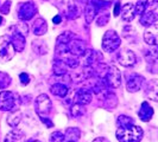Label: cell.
<instances>
[{
    "mask_svg": "<svg viewBox=\"0 0 158 142\" xmlns=\"http://www.w3.org/2000/svg\"><path fill=\"white\" fill-rule=\"evenodd\" d=\"M115 135L120 142H139L143 139L144 132L142 127L133 124L128 128H118Z\"/></svg>",
    "mask_w": 158,
    "mask_h": 142,
    "instance_id": "1",
    "label": "cell"
},
{
    "mask_svg": "<svg viewBox=\"0 0 158 142\" xmlns=\"http://www.w3.org/2000/svg\"><path fill=\"white\" fill-rule=\"evenodd\" d=\"M121 44V39L117 31L114 30H108L105 32L102 37V49L105 52L112 53L115 50H118Z\"/></svg>",
    "mask_w": 158,
    "mask_h": 142,
    "instance_id": "2",
    "label": "cell"
},
{
    "mask_svg": "<svg viewBox=\"0 0 158 142\" xmlns=\"http://www.w3.org/2000/svg\"><path fill=\"white\" fill-rule=\"evenodd\" d=\"M37 13V6L33 1H25L19 2L17 6V17L20 22H27L32 19Z\"/></svg>",
    "mask_w": 158,
    "mask_h": 142,
    "instance_id": "3",
    "label": "cell"
},
{
    "mask_svg": "<svg viewBox=\"0 0 158 142\" xmlns=\"http://www.w3.org/2000/svg\"><path fill=\"white\" fill-rule=\"evenodd\" d=\"M16 55L10 36L0 37V63H7Z\"/></svg>",
    "mask_w": 158,
    "mask_h": 142,
    "instance_id": "4",
    "label": "cell"
},
{
    "mask_svg": "<svg viewBox=\"0 0 158 142\" xmlns=\"http://www.w3.org/2000/svg\"><path fill=\"white\" fill-rule=\"evenodd\" d=\"M35 108H36V112L40 118L48 117V115L51 112V108H52V102L50 100V97L45 94H42L37 96L36 101H35Z\"/></svg>",
    "mask_w": 158,
    "mask_h": 142,
    "instance_id": "5",
    "label": "cell"
},
{
    "mask_svg": "<svg viewBox=\"0 0 158 142\" xmlns=\"http://www.w3.org/2000/svg\"><path fill=\"white\" fill-rule=\"evenodd\" d=\"M17 96L12 91L4 90L0 93V110L12 111L17 107Z\"/></svg>",
    "mask_w": 158,
    "mask_h": 142,
    "instance_id": "6",
    "label": "cell"
},
{
    "mask_svg": "<svg viewBox=\"0 0 158 142\" xmlns=\"http://www.w3.org/2000/svg\"><path fill=\"white\" fill-rule=\"evenodd\" d=\"M105 78H106L108 87L113 88V89H117L121 85V72L114 65H111L107 68Z\"/></svg>",
    "mask_w": 158,
    "mask_h": 142,
    "instance_id": "7",
    "label": "cell"
},
{
    "mask_svg": "<svg viewBox=\"0 0 158 142\" xmlns=\"http://www.w3.org/2000/svg\"><path fill=\"white\" fill-rule=\"evenodd\" d=\"M65 47H67V52H69L70 56L79 58V57H81V56L83 55V52L86 51V43H85L83 40L74 38V39H71L70 41L65 45Z\"/></svg>",
    "mask_w": 158,
    "mask_h": 142,
    "instance_id": "8",
    "label": "cell"
},
{
    "mask_svg": "<svg viewBox=\"0 0 158 142\" xmlns=\"http://www.w3.org/2000/svg\"><path fill=\"white\" fill-rule=\"evenodd\" d=\"M11 36H10V39L11 43L13 45V49L16 52H22L24 49H25V44H26V37L23 36L22 33L17 31L16 29L12 26L11 29Z\"/></svg>",
    "mask_w": 158,
    "mask_h": 142,
    "instance_id": "9",
    "label": "cell"
},
{
    "mask_svg": "<svg viewBox=\"0 0 158 142\" xmlns=\"http://www.w3.org/2000/svg\"><path fill=\"white\" fill-rule=\"evenodd\" d=\"M118 62L120 63V65H123L125 68H130V66L135 65L137 56L131 50H123L118 55Z\"/></svg>",
    "mask_w": 158,
    "mask_h": 142,
    "instance_id": "10",
    "label": "cell"
},
{
    "mask_svg": "<svg viewBox=\"0 0 158 142\" xmlns=\"http://www.w3.org/2000/svg\"><path fill=\"white\" fill-rule=\"evenodd\" d=\"M144 82V78L143 76L138 75V73H132L128 79H127V83H126V89L128 93H137L142 88V84Z\"/></svg>",
    "mask_w": 158,
    "mask_h": 142,
    "instance_id": "11",
    "label": "cell"
},
{
    "mask_svg": "<svg viewBox=\"0 0 158 142\" xmlns=\"http://www.w3.org/2000/svg\"><path fill=\"white\" fill-rule=\"evenodd\" d=\"M67 14L69 19H77L82 14V7L80 0H69L68 7H67Z\"/></svg>",
    "mask_w": 158,
    "mask_h": 142,
    "instance_id": "12",
    "label": "cell"
},
{
    "mask_svg": "<svg viewBox=\"0 0 158 142\" xmlns=\"http://www.w3.org/2000/svg\"><path fill=\"white\" fill-rule=\"evenodd\" d=\"M98 57H100V55L96 51L86 49V51L83 52V55L80 57L81 59H79V62L80 64H82L83 68H90L92 64L94 63V62H96V58Z\"/></svg>",
    "mask_w": 158,
    "mask_h": 142,
    "instance_id": "13",
    "label": "cell"
},
{
    "mask_svg": "<svg viewBox=\"0 0 158 142\" xmlns=\"http://www.w3.org/2000/svg\"><path fill=\"white\" fill-rule=\"evenodd\" d=\"M92 75H93V70L90 68H83L82 70L73 71L70 75V78L71 82H74V83H81L83 81H87Z\"/></svg>",
    "mask_w": 158,
    "mask_h": 142,
    "instance_id": "14",
    "label": "cell"
},
{
    "mask_svg": "<svg viewBox=\"0 0 158 142\" xmlns=\"http://www.w3.org/2000/svg\"><path fill=\"white\" fill-rule=\"evenodd\" d=\"M75 100L77 101L79 104H82V105H86V104H89L93 100V94L90 90H88L86 88L83 89H80L77 93H75Z\"/></svg>",
    "mask_w": 158,
    "mask_h": 142,
    "instance_id": "15",
    "label": "cell"
},
{
    "mask_svg": "<svg viewBox=\"0 0 158 142\" xmlns=\"http://www.w3.org/2000/svg\"><path fill=\"white\" fill-rule=\"evenodd\" d=\"M138 116H139V118L142 120L143 122H149L152 118V116H153V109L146 101L142 103L139 111H138Z\"/></svg>",
    "mask_w": 158,
    "mask_h": 142,
    "instance_id": "16",
    "label": "cell"
},
{
    "mask_svg": "<svg viewBox=\"0 0 158 142\" xmlns=\"http://www.w3.org/2000/svg\"><path fill=\"white\" fill-rule=\"evenodd\" d=\"M139 22L145 27L152 26L157 22V12L156 11H145L139 18Z\"/></svg>",
    "mask_w": 158,
    "mask_h": 142,
    "instance_id": "17",
    "label": "cell"
},
{
    "mask_svg": "<svg viewBox=\"0 0 158 142\" xmlns=\"http://www.w3.org/2000/svg\"><path fill=\"white\" fill-rule=\"evenodd\" d=\"M32 32L35 36H43L48 32V24L47 20L43 18H37L32 25Z\"/></svg>",
    "mask_w": 158,
    "mask_h": 142,
    "instance_id": "18",
    "label": "cell"
},
{
    "mask_svg": "<svg viewBox=\"0 0 158 142\" xmlns=\"http://www.w3.org/2000/svg\"><path fill=\"white\" fill-rule=\"evenodd\" d=\"M32 51L37 56H44L49 52V46H48L47 41L42 39H35L31 44Z\"/></svg>",
    "mask_w": 158,
    "mask_h": 142,
    "instance_id": "19",
    "label": "cell"
},
{
    "mask_svg": "<svg viewBox=\"0 0 158 142\" xmlns=\"http://www.w3.org/2000/svg\"><path fill=\"white\" fill-rule=\"evenodd\" d=\"M121 12L119 14H121V19L126 23H130L135 19V11H133V4L128 2L121 6Z\"/></svg>",
    "mask_w": 158,
    "mask_h": 142,
    "instance_id": "20",
    "label": "cell"
},
{
    "mask_svg": "<svg viewBox=\"0 0 158 142\" xmlns=\"http://www.w3.org/2000/svg\"><path fill=\"white\" fill-rule=\"evenodd\" d=\"M81 137V130L76 127H71L68 128L65 130V134H64V139L65 141L68 142H76Z\"/></svg>",
    "mask_w": 158,
    "mask_h": 142,
    "instance_id": "21",
    "label": "cell"
},
{
    "mask_svg": "<svg viewBox=\"0 0 158 142\" xmlns=\"http://www.w3.org/2000/svg\"><path fill=\"white\" fill-rule=\"evenodd\" d=\"M96 13H98V11L95 8L93 1H88L86 7H85V19H86V23L92 24V22L94 20Z\"/></svg>",
    "mask_w": 158,
    "mask_h": 142,
    "instance_id": "22",
    "label": "cell"
},
{
    "mask_svg": "<svg viewBox=\"0 0 158 142\" xmlns=\"http://www.w3.org/2000/svg\"><path fill=\"white\" fill-rule=\"evenodd\" d=\"M68 90H69L68 87L63 83H55L54 85L50 87L51 94L55 95V96H58V97H62V98L68 94Z\"/></svg>",
    "mask_w": 158,
    "mask_h": 142,
    "instance_id": "23",
    "label": "cell"
},
{
    "mask_svg": "<svg viewBox=\"0 0 158 142\" xmlns=\"http://www.w3.org/2000/svg\"><path fill=\"white\" fill-rule=\"evenodd\" d=\"M67 69H68V66L65 65V63L62 59H56L52 64V71L57 76H64L67 73Z\"/></svg>",
    "mask_w": 158,
    "mask_h": 142,
    "instance_id": "24",
    "label": "cell"
},
{
    "mask_svg": "<svg viewBox=\"0 0 158 142\" xmlns=\"http://www.w3.org/2000/svg\"><path fill=\"white\" fill-rule=\"evenodd\" d=\"M24 137L25 136L20 130H12L5 136L4 142H23Z\"/></svg>",
    "mask_w": 158,
    "mask_h": 142,
    "instance_id": "25",
    "label": "cell"
},
{
    "mask_svg": "<svg viewBox=\"0 0 158 142\" xmlns=\"http://www.w3.org/2000/svg\"><path fill=\"white\" fill-rule=\"evenodd\" d=\"M22 121V112L20 110H16V111H12L7 117V124L12 128H16Z\"/></svg>",
    "mask_w": 158,
    "mask_h": 142,
    "instance_id": "26",
    "label": "cell"
},
{
    "mask_svg": "<svg viewBox=\"0 0 158 142\" xmlns=\"http://www.w3.org/2000/svg\"><path fill=\"white\" fill-rule=\"evenodd\" d=\"M118 105V97L113 93H108L105 97V108L108 110H113Z\"/></svg>",
    "mask_w": 158,
    "mask_h": 142,
    "instance_id": "27",
    "label": "cell"
},
{
    "mask_svg": "<svg viewBox=\"0 0 158 142\" xmlns=\"http://www.w3.org/2000/svg\"><path fill=\"white\" fill-rule=\"evenodd\" d=\"M74 38H75V36H74L73 32L65 31L57 37V39H56V45H67V44H68L71 39H74Z\"/></svg>",
    "mask_w": 158,
    "mask_h": 142,
    "instance_id": "28",
    "label": "cell"
},
{
    "mask_svg": "<svg viewBox=\"0 0 158 142\" xmlns=\"http://www.w3.org/2000/svg\"><path fill=\"white\" fill-rule=\"evenodd\" d=\"M70 114H71V116L75 118L82 117V116L86 114V108H85V105H82V104L75 103V104L71 105Z\"/></svg>",
    "mask_w": 158,
    "mask_h": 142,
    "instance_id": "29",
    "label": "cell"
},
{
    "mask_svg": "<svg viewBox=\"0 0 158 142\" xmlns=\"http://www.w3.org/2000/svg\"><path fill=\"white\" fill-rule=\"evenodd\" d=\"M117 124H118L119 128H128V127L133 126L135 122H133V118L130 117V116L120 115V116H118V120H117Z\"/></svg>",
    "mask_w": 158,
    "mask_h": 142,
    "instance_id": "30",
    "label": "cell"
},
{
    "mask_svg": "<svg viewBox=\"0 0 158 142\" xmlns=\"http://www.w3.org/2000/svg\"><path fill=\"white\" fill-rule=\"evenodd\" d=\"M12 82L11 76L8 75L7 72H4V71H0V89H6L10 87Z\"/></svg>",
    "mask_w": 158,
    "mask_h": 142,
    "instance_id": "31",
    "label": "cell"
},
{
    "mask_svg": "<svg viewBox=\"0 0 158 142\" xmlns=\"http://www.w3.org/2000/svg\"><path fill=\"white\" fill-rule=\"evenodd\" d=\"M146 95L150 97L151 100L157 101V83H156V79H152V82L149 84Z\"/></svg>",
    "mask_w": 158,
    "mask_h": 142,
    "instance_id": "32",
    "label": "cell"
},
{
    "mask_svg": "<svg viewBox=\"0 0 158 142\" xmlns=\"http://www.w3.org/2000/svg\"><path fill=\"white\" fill-rule=\"evenodd\" d=\"M65 65L68 66V68H71V69H76L77 66L80 65V62H79V58H76V57H73V56H69V57H64L63 59Z\"/></svg>",
    "mask_w": 158,
    "mask_h": 142,
    "instance_id": "33",
    "label": "cell"
},
{
    "mask_svg": "<svg viewBox=\"0 0 158 142\" xmlns=\"http://www.w3.org/2000/svg\"><path fill=\"white\" fill-rule=\"evenodd\" d=\"M49 142H65V139H64V134L60 130H56L54 133L50 134V137H49Z\"/></svg>",
    "mask_w": 158,
    "mask_h": 142,
    "instance_id": "34",
    "label": "cell"
},
{
    "mask_svg": "<svg viewBox=\"0 0 158 142\" xmlns=\"http://www.w3.org/2000/svg\"><path fill=\"white\" fill-rule=\"evenodd\" d=\"M144 40L148 45H152V46H156V36L150 31H145L144 32Z\"/></svg>",
    "mask_w": 158,
    "mask_h": 142,
    "instance_id": "35",
    "label": "cell"
},
{
    "mask_svg": "<svg viewBox=\"0 0 158 142\" xmlns=\"http://www.w3.org/2000/svg\"><path fill=\"white\" fill-rule=\"evenodd\" d=\"M13 27H15L19 33H22L23 36H25V37H26L27 33H29V26H27V24H25L24 22H19V23L17 24V25H15Z\"/></svg>",
    "mask_w": 158,
    "mask_h": 142,
    "instance_id": "36",
    "label": "cell"
},
{
    "mask_svg": "<svg viewBox=\"0 0 158 142\" xmlns=\"http://www.w3.org/2000/svg\"><path fill=\"white\" fill-rule=\"evenodd\" d=\"M145 58H146L148 63H150V64L156 63V61H157V52H156V49L150 50V51H146V52H145Z\"/></svg>",
    "mask_w": 158,
    "mask_h": 142,
    "instance_id": "37",
    "label": "cell"
},
{
    "mask_svg": "<svg viewBox=\"0 0 158 142\" xmlns=\"http://www.w3.org/2000/svg\"><path fill=\"white\" fill-rule=\"evenodd\" d=\"M133 11H135V16H142L143 13L145 12V2L139 0L135 5H133Z\"/></svg>",
    "mask_w": 158,
    "mask_h": 142,
    "instance_id": "38",
    "label": "cell"
},
{
    "mask_svg": "<svg viewBox=\"0 0 158 142\" xmlns=\"http://www.w3.org/2000/svg\"><path fill=\"white\" fill-rule=\"evenodd\" d=\"M110 18H111V16H110L108 13L100 14L99 18L96 19V24H98V26H105V25H107L108 22H110Z\"/></svg>",
    "mask_w": 158,
    "mask_h": 142,
    "instance_id": "39",
    "label": "cell"
},
{
    "mask_svg": "<svg viewBox=\"0 0 158 142\" xmlns=\"http://www.w3.org/2000/svg\"><path fill=\"white\" fill-rule=\"evenodd\" d=\"M158 6V0H146L145 11H156Z\"/></svg>",
    "mask_w": 158,
    "mask_h": 142,
    "instance_id": "40",
    "label": "cell"
},
{
    "mask_svg": "<svg viewBox=\"0 0 158 142\" xmlns=\"http://www.w3.org/2000/svg\"><path fill=\"white\" fill-rule=\"evenodd\" d=\"M11 1L10 0H6L1 6H0V12L2 13V14H8L10 13V10H11Z\"/></svg>",
    "mask_w": 158,
    "mask_h": 142,
    "instance_id": "41",
    "label": "cell"
},
{
    "mask_svg": "<svg viewBox=\"0 0 158 142\" xmlns=\"http://www.w3.org/2000/svg\"><path fill=\"white\" fill-rule=\"evenodd\" d=\"M63 98L65 104H71L74 102V98H75V91L74 90H68V94L65 95Z\"/></svg>",
    "mask_w": 158,
    "mask_h": 142,
    "instance_id": "42",
    "label": "cell"
},
{
    "mask_svg": "<svg viewBox=\"0 0 158 142\" xmlns=\"http://www.w3.org/2000/svg\"><path fill=\"white\" fill-rule=\"evenodd\" d=\"M19 79H20L22 85H27L30 83V75L27 72H22L19 75Z\"/></svg>",
    "mask_w": 158,
    "mask_h": 142,
    "instance_id": "43",
    "label": "cell"
},
{
    "mask_svg": "<svg viewBox=\"0 0 158 142\" xmlns=\"http://www.w3.org/2000/svg\"><path fill=\"white\" fill-rule=\"evenodd\" d=\"M40 120H42V122H43V123H45L49 128H51V127L54 126V124H52V122H51L48 117H43V118H40Z\"/></svg>",
    "mask_w": 158,
    "mask_h": 142,
    "instance_id": "44",
    "label": "cell"
},
{
    "mask_svg": "<svg viewBox=\"0 0 158 142\" xmlns=\"http://www.w3.org/2000/svg\"><path fill=\"white\" fill-rule=\"evenodd\" d=\"M120 10H121V5L120 4H117L115 5V7H114V16L117 17V16H119V12H120Z\"/></svg>",
    "mask_w": 158,
    "mask_h": 142,
    "instance_id": "45",
    "label": "cell"
},
{
    "mask_svg": "<svg viewBox=\"0 0 158 142\" xmlns=\"http://www.w3.org/2000/svg\"><path fill=\"white\" fill-rule=\"evenodd\" d=\"M93 142H111L108 139H106V137H96L93 140Z\"/></svg>",
    "mask_w": 158,
    "mask_h": 142,
    "instance_id": "46",
    "label": "cell"
},
{
    "mask_svg": "<svg viewBox=\"0 0 158 142\" xmlns=\"http://www.w3.org/2000/svg\"><path fill=\"white\" fill-rule=\"evenodd\" d=\"M61 20H62V18H61V16H58V14L52 18V22H54V24H60V23H61Z\"/></svg>",
    "mask_w": 158,
    "mask_h": 142,
    "instance_id": "47",
    "label": "cell"
},
{
    "mask_svg": "<svg viewBox=\"0 0 158 142\" xmlns=\"http://www.w3.org/2000/svg\"><path fill=\"white\" fill-rule=\"evenodd\" d=\"M1 24H2V17L0 16V25H1Z\"/></svg>",
    "mask_w": 158,
    "mask_h": 142,
    "instance_id": "48",
    "label": "cell"
},
{
    "mask_svg": "<svg viewBox=\"0 0 158 142\" xmlns=\"http://www.w3.org/2000/svg\"><path fill=\"white\" fill-rule=\"evenodd\" d=\"M32 142H40V141H37V140H35V141H32Z\"/></svg>",
    "mask_w": 158,
    "mask_h": 142,
    "instance_id": "49",
    "label": "cell"
},
{
    "mask_svg": "<svg viewBox=\"0 0 158 142\" xmlns=\"http://www.w3.org/2000/svg\"><path fill=\"white\" fill-rule=\"evenodd\" d=\"M83 1H87V0H83Z\"/></svg>",
    "mask_w": 158,
    "mask_h": 142,
    "instance_id": "50",
    "label": "cell"
},
{
    "mask_svg": "<svg viewBox=\"0 0 158 142\" xmlns=\"http://www.w3.org/2000/svg\"><path fill=\"white\" fill-rule=\"evenodd\" d=\"M44 1H48V0H44Z\"/></svg>",
    "mask_w": 158,
    "mask_h": 142,
    "instance_id": "51",
    "label": "cell"
}]
</instances>
